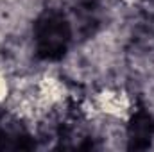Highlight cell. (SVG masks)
Listing matches in <instances>:
<instances>
[{"label":"cell","instance_id":"obj_1","mask_svg":"<svg viewBox=\"0 0 154 152\" xmlns=\"http://www.w3.org/2000/svg\"><path fill=\"white\" fill-rule=\"evenodd\" d=\"M75 39V31L66 11L48 7L34 20V52L43 61H57L66 56Z\"/></svg>","mask_w":154,"mask_h":152},{"label":"cell","instance_id":"obj_2","mask_svg":"<svg viewBox=\"0 0 154 152\" xmlns=\"http://www.w3.org/2000/svg\"><path fill=\"white\" fill-rule=\"evenodd\" d=\"M68 16L75 36L81 39L91 38L102 25V5L99 0H70Z\"/></svg>","mask_w":154,"mask_h":152},{"label":"cell","instance_id":"obj_3","mask_svg":"<svg viewBox=\"0 0 154 152\" xmlns=\"http://www.w3.org/2000/svg\"><path fill=\"white\" fill-rule=\"evenodd\" d=\"M154 136V120L145 111H138L129 123V147L145 149Z\"/></svg>","mask_w":154,"mask_h":152},{"label":"cell","instance_id":"obj_4","mask_svg":"<svg viewBox=\"0 0 154 152\" xmlns=\"http://www.w3.org/2000/svg\"><path fill=\"white\" fill-rule=\"evenodd\" d=\"M27 140H29V134L16 122L5 120L0 123V147L2 149H29L31 143H27Z\"/></svg>","mask_w":154,"mask_h":152}]
</instances>
